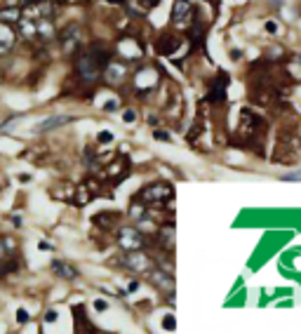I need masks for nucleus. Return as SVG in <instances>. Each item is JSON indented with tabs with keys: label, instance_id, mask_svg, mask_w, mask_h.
<instances>
[{
	"label": "nucleus",
	"instance_id": "f3484780",
	"mask_svg": "<svg viewBox=\"0 0 301 334\" xmlns=\"http://www.w3.org/2000/svg\"><path fill=\"white\" fill-rule=\"evenodd\" d=\"M118 165H120V167H123V170H120V174H118V181L120 179H125V177H127V160H125V158H118ZM118 170V167H115V163H111V167H108V174H113V172Z\"/></svg>",
	"mask_w": 301,
	"mask_h": 334
},
{
	"label": "nucleus",
	"instance_id": "bb28decb",
	"mask_svg": "<svg viewBox=\"0 0 301 334\" xmlns=\"http://www.w3.org/2000/svg\"><path fill=\"white\" fill-rule=\"evenodd\" d=\"M17 323H21V325L28 323V313L24 311V308H19V311H17Z\"/></svg>",
	"mask_w": 301,
	"mask_h": 334
},
{
	"label": "nucleus",
	"instance_id": "4468645a",
	"mask_svg": "<svg viewBox=\"0 0 301 334\" xmlns=\"http://www.w3.org/2000/svg\"><path fill=\"white\" fill-rule=\"evenodd\" d=\"M50 268H52V273L57 275V278H62V280H75L80 275L78 268H73L71 264L59 262V259H54V262L50 264Z\"/></svg>",
	"mask_w": 301,
	"mask_h": 334
},
{
	"label": "nucleus",
	"instance_id": "9d476101",
	"mask_svg": "<svg viewBox=\"0 0 301 334\" xmlns=\"http://www.w3.org/2000/svg\"><path fill=\"white\" fill-rule=\"evenodd\" d=\"M181 43H184V38L179 36V31H172V28H167V31H162L158 38H155V52H158L160 57H172L177 55V50L181 47Z\"/></svg>",
	"mask_w": 301,
	"mask_h": 334
},
{
	"label": "nucleus",
	"instance_id": "7ed1b4c3",
	"mask_svg": "<svg viewBox=\"0 0 301 334\" xmlns=\"http://www.w3.org/2000/svg\"><path fill=\"white\" fill-rule=\"evenodd\" d=\"M174 198V186L167 181H153L149 186H144L139 191L137 200L146 205V207H160V205H167L169 200Z\"/></svg>",
	"mask_w": 301,
	"mask_h": 334
},
{
	"label": "nucleus",
	"instance_id": "9b49d317",
	"mask_svg": "<svg viewBox=\"0 0 301 334\" xmlns=\"http://www.w3.org/2000/svg\"><path fill=\"white\" fill-rule=\"evenodd\" d=\"M228 82H230L228 75H226L224 71H219V73H217V78L210 82V92H207L205 101H207V104H224V101H226V90H228Z\"/></svg>",
	"mask_w": 301,
	"mask_h": 334
},
{
	"label": "nucleus",
	"instance_id": "b1692460",
	"mask_svg": "<svg viewBox=\"0 0 301 334\" xmlns=\"http://www.w3.org/2000/svg\"><path fill=\"white\" fill-rule=\"evenodd\" d=\"M123 120L125 123H127V125H130V123H134V120H137V111H132V109H127L123 113Z\"/></svg>",
	"mask_w": 301,
	"mask_h": 334
},
{
	"label": "nucleus",
	"instance_id": "2eb2a0df",
	"mask_svg": "<svg viewBox=\"0 0 301 334\" xmlns=\"http://www.w3.org/2000/svg\"><path fill=\"white\" fill-rule=\"evenodd\" d=\"M24 17V7L21 5H5L0 7V21H7V24H17L19 19Z\"/></svg>",
	"mask_w": 301,
	"mask_h": 334
},
{
	"label": "nucleus",
	"instance_id": "20e7f679",
	"mask_svg": "<svg viewBox=\"0 0 301 334\" xmlns=\"http://www.w3.org/2000/svg\"><path fill=\"white\" fill-rule=\"evenodd\" d=\"M115 243H118V247L123 252H132V250H146L149 238L137 226H120L118 233H115Z\"/></svg>",
	"mask_w": 301,
	"mask_h": 334
},
{
	"label": "nucleus",
	"instance_id": "4be33fe9",
	"mask_svg": "<svg viewBox=\"0 0 301 334\" xmlns=\"http://www.w3.org/2000/svg\"><path fill=\"white\" fill-rule=\"evenodd\" d=\"M115 136H113V132H108V130H104V132H99L97 134V144H111Z\"/></svg>",
	"mask_w": 301,
	"mask_h": 334
},
{
	"label": "nucleus",
	"instance_id": "39448f33",
	"mask_svg": "<svg viewBox=\"0 0 301 334\" xmlns=\"http://www.w3.org/2000/svg\"><path fill=\"white\" fill-rule=\"evenodd\" d=\"M120 266H123L125 271L134 273V275H146L155 266V259L146 250H132V252H123Z\"/></svg>",
	"mask_w": 301,
	"mask_h": 334
},
{
	"label": "nucleus",
	"instance_id": "1a4fd4ad",
	"mask_svg": "<svg viewBox=\"0 0 301 334\" xmlns=\"http://www.w3.org/2000/svg\"><path fill=\"white\" fill-rule=\"evenodd\" d=\"M113 55H118V59H123V62L132 66L134 62H139L144 57V43L137 40V38H123V40L115 43Z\"/></svg>",
	"mask_w": 301,
	"mask_h": 334
},
{
	"label": "nucleus",
	"instance_id": "72a5a7b5",
	"mask_svg": "<svg viewBox=\"0 0 301 334\" xmlns=\"http://www.w3.org/2000/svg\"><path fill=\"white\" fill-rule=\"evenodd\" d=\"M19 181H21V184H28V181H31V177H28V174H21V177H19Z\"/></svg>",
	"mask_w": 301,
	"mask_h": 334
},
{
	"label": "nucleus",
	"instance_id": "dca6fc26",
	"mask_svg": "<svg viewBox=\"0 0 301 334\" xmlns=\"http://www.w3.org/2000/svg\"><path fill=\"white\" fill-rule=\"evenodd\" d=\"M17 250V243H14V238H9V235H0V264L9 259L12 254Z\"/></svg>",
	"mask_w": 301,
	"mask_h": 334
},
{
	"label": "nucleus",
	"instance_id": "f03ea898",
	"mask_svg": "<svg viewBox=\"0 0 301 334\" xmlns=\"http://www.w3.org/2000/svg\"><path fill=\"white\" fill-rule=\"evenodd\" d=\"M160 80H162V71H160V66H155V64H142L134 73H130L132 90L137 97H142V101L158 90Z\"/></svg>",
	"mask_w": 301,
	"mask_h": 334
},
{
	"label": "nucleus",
	"instance_id": "473e14b6",
	"mask_svg": "<svg viewBox=\"0 0 301 334\" xmlns=\"http://www.w3.org/2000/svg\"><path fill=\"white\" fill-rule=\"evenodd\" d=\"M149 125H150V127H158V125H160V120H158L155 116H150V118H149Z\"/></svg>",
	"mask_w": 301,
	"mask_h": 334
},
{
	"label": "nucleus",
	"instance_id": "6e6552de",
	"mask_svg": "<svg viewBox=\"0 0 301 334\" xmlns=\"http://www.w3.org/2000/svg\"><path fill=\"white\" fill-rule=\"evenodd\" d=\"M59 45H62L64 55L69 57H75L85 47V38H82V28L80 24H69V26L64 28L62 33H59Z\"/></svg>",
	"mask_w": 301,
	"mask_h": 334
},
{
	"label": "nucleus",
	"instance_id": "f8f14e48",
	"mask_svg": "<svg viewBox=\"0 0 301 334\" xmlns=\"http://www.w3.org/2000/svg\"><path fill=\"white\" fill-rule=\"evenodd\" d=\"M75 116H52V118H45L36 125V132L38 134H45V132H52V130H59L64 125H71Z\"/></svg>",
	"mask_w": 301,
	"mask_h": 334
},
{
	"label": "nucleus",
	"instance_id": "0eeeda50",
	"mask_svg": "<svg viewBox=\"0 0 301 334\" xmlns=\"http://www.w3.org/2000/svg\"><path fill=\"white\" fill-rule=\"evenodd\" d=\"M101 78L106 80V85L111 87H120L123 82L130 80V64L123 62V59H115V55L108 59V64L101 71Z\"/></svg>",
	"mask_w": 301,
	"mask_h": 334
},
{
	"label": "nucleus",
	"instance_id": "2f4dec72",
	"mask_svg": "<svg viewBox=\"0 0 301 334\" xmlns=\"http://www.w3.org/2000/svg\"><path fill=\"white\" fill-rule=\"evenodd\" d=\"M118 109V101H108L106 106H104V111H115Z\"/></svg>",
	"mask_w": 301,
	"mask_h": 334
},
{
	"label": "nucleus",
	"instance_id": "a878e982",
	"mask_svg": "<svg viewBox=\"0 0 301 334\" xmlns=\"http://www.w3.org/2000/svg\"><path fill=\"white\" fill-rule=\"evenodd\" d=\"M264 28L268 31V33H273V36L278 33V31H280V28H278V21H266V24H264Z\"/></svg>",
	"mask_w": 301,
	"mask_h": 334
},
{
	"label": "nucleus",
	"instance_id": "7c9ffc66",
	"mask_svg": "<svg viewBox=\"0 0 301 334\" xmlns=\"http://www.w3.org/2000/svg\"><path fill=\"white\" fill-rule=\"evenodd\" d=\"M271 2V9H280L285 5V0H268Z\"/></svg>",
	"mask_w": 301,
	"mask_h": 334
},
{
	"label": "nucleus",
	"instance_id": "423d86ee",
	"mask_svg": "<svg viewBox=\"0 0 301 334\" xmlns=\"http://www.w3.org/2000/svg\"><path fill=\"white\" fill-rule=\"evenodd\" d=\"M195 17H198V7H195L191 0H174L172 12H169V21H172L174 31H184V28H188Z\"/></svg>",
	"mask_w": 301,
	"mask_h": 334
},
{
	"label": "nucleus",
	"instance_id": "ddd939ff",
	"mask_svg": "<svg viewBox=\"0 0 301 334\" xmlns=\"http://www.w3.org/2000/svg\"><path fill=\"white\" fill-rule=\"evenodd\" d=\"M17 43V31L12 24L7 21H0V55H7L9 50Z\"/></svg>",
	"mask_w": 301,
	"mask_h": 334
},
{
	"label": "nucleus",
	"instance_id": "5701e85b",
	"mask_svg": "<svg viewBox=\"0 0 301 334\" xmlns=\"http://www.w3.org/2000/svg\"><path fill=\"white\" fill-rule=\"evenodd\" d=\"M280 179H283V181H301V170L290 172V174H283Z\"/></svg>",
	"mask_w": 301,
	"mask_h": 334
},
{
	"label": "nucleus",
	"instance_id": "c9c22d12",
	"mask_svg": "<svg viewBox=\"0 0 301 334\" xmlns=\"http://www.w3.org/2000/svg\"><path fill=\"white\" fill-rule=\"evenodd\" d=\"M0 191H2V184H0Z\"/></svg>",
	"mask_w": 301,
	"mask_h": 334
},
{
	"label": "nucleus",
	"instance_id": "c756f323",
	"mask_svg": "<svg viewBox=\"0 0 301 334\" xmlns=\"http://www.w3.org/2000/svg\"><path fill=\"white\" fill-rule=\"evenodd\" d=\"M38 247H40L43 252H52V250H54L52 243H45V240H40V245H38Z\"/></svg>",
	"mask_w": 301,
	"mask_h": 334
},
{
	"label": "nucleus",
	"instance_id": "f704fd0d",
	"mask_svg": "<svg viewBox=\"0 0 301 334\" xmlns=\"http://www.w3.org/2000/svg\"><path fill=\"white\" fill-rule=\"evenodd\" d=\"M2 275H5V273H2V268H0V278H2Z\"/></svg>",
	"mask_w": 301,
	"mask_h": 334
},
{
	"label": "nucleus",
	"instance_id": "cd10ccee",
	"mask_svg": "<svg viewBox=\"0 0 301 334\" xmlns=\"http://www.w3.org/2000/svg\"><path fill=\"white\" fill-rule=\"evenodd\" d=\"M57 318H59V313L52 308V311H47V313H45V323H54Z\"/></svg>",
	"mask_w": 301,
	"mask_h": 334
},
{
	"label": "nucleus",
	"instance_id": "aec40b11",
	"mask_svg": "<svg viewBox=\"0 0 301 334\" xmlns=\"http://www.w3.org/2000/svg\"><path fill=\"white\" fill-rule=\"evenodd\" d=\"M162 330H165V332H174V330H177V318L174 316L162 318Z\"/></svg>",
	"mask_w": 301,
	"mask_h": 334
},
{
	"label": "nucleus",
	"instance_id": "6ab92c4d",
	"mask_svg": "<svg viewBox=\"0 0 301 334\" xmlns=\"http://www.w3.org/2000/svg\"><path fill=\"white\" fill-rule=\"evenodd\" d=\"M137 5H139V9H142L144 14L149 12V9H153V7H158L160 5V0H134Z\"/></svg>",
	"mask_w": 301,
	"mask_h": 334
},
{
	"label": "nucleus",
	"instance_id": "c85d7f7f",
	"mask_svg": "<svg viewBox=\"0 0 301 334\" xmlns=\"http://www.w3.org/2000/svg\"><path fill=\"white\" fill-rule=\"evenodd\" d=\"M137 289H139V280H132V282L127 285V294H134Z\"/></svg>",
	"mask_w": 301,
	"mask_h": 334
},
{
	"label": "nucleus",
	"instance_id": "412c9836",
	"mask_svg": "<svg viewBox=\"0 0 301 334\" xmlns=\"http://www.w3.org/2000/svg\"><path fill=\"white\" fill-rule=\"evenodd\" d=\"M153 139H158V141H172V134H169L167 130H158V127H153Z\"/></svg>",
	"mask_w": 301,
	"mask_h": 334
},
{
	"label": "nucleus",
	"instance_id": "f257e3e1",
	"mask_svg": "<svg viewBox=\"0 0 301 334\" xmlns=\"http://www.w3.org/2000/svg\"><path fill=\"white\" fill-rule=\"evenodd\" d=\"M111 57H113L111 47H106L104 43H89L75 55V75L85 85H94L97 80H101V71Z\"/></svg>",
	"mask_w": 301,
	"mask_h": 334
},
{
	"label": "nucleus",
	"instance_id": "a211bd4d",
	"mask_svg": "<svg viewBox=\"0 0 301 334\" xmlns=\"http://www.w3.org/2000/svg\"><path fill=\"white\" fill-rule=\"evenodd\" d=\"M118 221V214H99V217H94V224L97 226H111Z\"/></svg>",
	"mask_w": 301,
	"mask_h": 334
},
{
	"label": "nucleus",
	"instance_id": "393cba45",
	"mask_svg": "<svg viewBox=\"0 0 301 334\" xmlns=\"http://www.w3.org/2000/svg\"><path fill=\"white\" fill-rule=\"evenodd\" d=\"M106 308H108V301H106V299H97V301H94V311H99V313H104Z\"/></svg>",
	"mask_w": 301,
	"mask_h": 334
}]
</instances>
